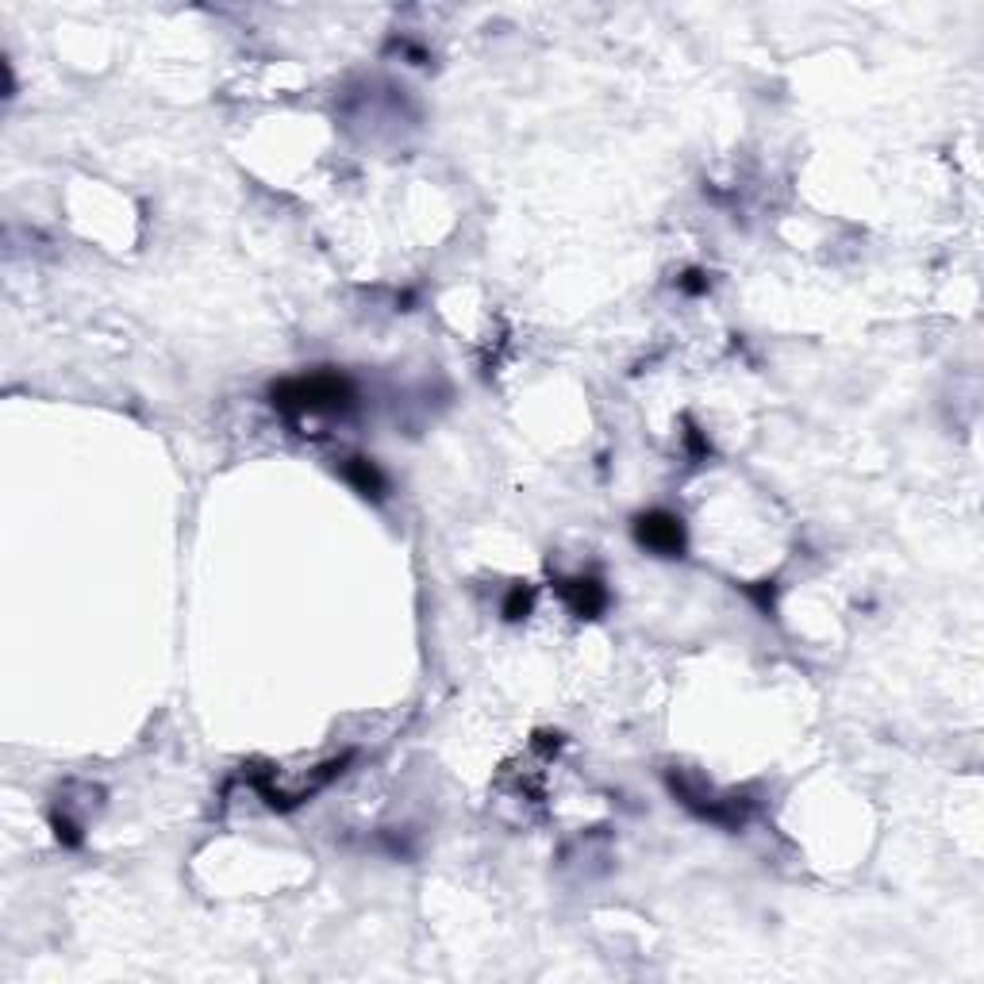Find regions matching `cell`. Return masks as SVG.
Masks as SVG:
<instances>
[{
  "mask_svg": "<svg viewBox=\"0 0 984 984\" xmlns=\"http://www.w3.org/2000/svg\"><path fill=\"white\" fill-rule=\"evenodd\" d=\"M677 289L689 296H704L712 289V281L704 278V270H684V278H677Z\"/></svg>",
  "mask_w": 984,
  "mask_h": 984,
  "instance_id": "obj_8",
  "label": "cell"
},
{
  "mask_svg": "<svg viewBox=\"0 0 984 984\" xmlns=\"http://www.w3.org/2000/svg\"><path fill=\"white\" fill-rule=\"evenodd\" d=\"M531 608H535V588L531 585H512L504 596V604H500V616L507 619V624H520V619L531 616Z\"/></svg>",
  "mask_w": 984,
  "mask_h": 984,
  "instance_id": "obj_6",
  "label": "cell"
},
{
  "mask_svg": "<svg viewBox=\"0 0 984 984\" xmlns=\"http://www.w3.org/2000/svg\"><path fill=\"white\" fill-rule=\"evenodd\" d=\"M742 593L746 596H754L757 600V608L765 611V616H773V580H770V588H754V585H742Z\"/></svg>",
  "mask_w": 984,
  "mask_h": 984,
  "instance_id": "obj_9",
  "label": "cell"
},
{
  "mask_svg": "<svg viewBox=\"0 0 984 984\" xmlns=\"http://www.w3.org/2000/svg\"><path fill=\"white\" fill-rule=\"evenodd\" d=\"M558 593H562V600L569 604V611L580 619H600L611 604V596L600 577H566L558 585Z\"/></svg>",
  "mask_w": 984,
  "mask_h": 984,
  "instance_id": "obj_4",
  "label": "cell"
},
{
  "mask_svg": "<svg viewBox=\"0 0 984 984\" xmlns=\"http://www.w3.org/2000/svg\"><path fill=\"white\" fill-rule=\"evenodd\" d=\"M51 827H54V838H59L62 846H70V850H77V846L85 842L82 827H77L74 819H66V816H51Z\"/></svg>",
  "mask_w": 984,
  "mask_h": 984,
  "instance_id": "obj_7",
  "label": "cell"
},
{
  "mask_svg": "<svg viewBox=\"0 0 984 984\" xmlns=\"http://www.w3.org/2000/svg\"><path fill=\"white\" fill-rule=\"evenodd\" d=\"M343 481L366 500H385V492H389V478H385L381 465H377L374 458H366V454L346 458V462H343Z\"/></svg>",
  "mask_w": 984,
  "mask_h": 984,
  "instance_id": "obj_5",
  "label": "cell"
},
{
  "mask_svg": "<svg viewBox=\"0 0 984 984\" xmlns=\"http://www.w3.org/2000/svg\"><path fill=\"white\" fill-rule=\"evenodd\" d=\"M270 405L285 416H343L358 405V389L350 377L320 369V374L285 377L270 385Z\"/></svg>",
  "mask_w": 984,
  "mask_h": 984,
  "instance_id": "obj_1",
  "label": "cell"
},
{
  "mask_svg": "<svg viewBox=\"0 0 984 984\" xmlns=\"http://www.w3.org/2000/svg\"><path fill=\"white\" fill-rule=\"evenodd\" d=\"M666 788L673 793V800L681 808H689L697 819L715 823V827L739 830L746 823V804L739 796H720L715 788H704L700 781H692L689 773H666Z\"/></svg>",
  "mask_w": 984,
  "mask_h": 984,
  "instance_id": "obj_2",
  "label": "cell"
},
{
  "mask_svg": "<svg viewBox=\"0 0 984 984\" xmlns=\"http://www.w3.org/2000/svg\"><path fill=\"white\" fill-rule=\"evenodd\" d=\"M631 535L642 551L658 554V558H684V546H689V531H684V520L666 507H650V512L635 515Z\"/></svg>",
  "mask_w": 984,
  "mask_h": 984,
  "instance_id": "obj_3",
  "label": "cell"
}]
</instances>
